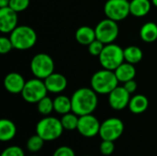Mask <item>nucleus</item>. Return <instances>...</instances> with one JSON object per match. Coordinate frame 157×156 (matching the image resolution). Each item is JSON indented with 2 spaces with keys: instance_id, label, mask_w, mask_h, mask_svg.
Masks as SVG:
<instances>
[{
  "instance_id": "f257e3e1",
  "label": "nucleus",
  "mask_w": 157,
  "mask_h": 156,
  "mask_svg": "<svg viewBox=\"0 0 157 156\" xmlns=\"http://www.w3.org/2000/svg\"><path fill=\"white\" fill-rule=\"evenodd\" d=\"M72 111L78 116L92 114L98 103V95L88 87H82L75 90L71 97Z\"/></svg>"
},
{
  "instance_id": "f03ea898",
  "label": "nucleus",
  "mask_w": 157,
  "mask_h": 156,
  "mask_svg": "<svg viewBox=\"0 0 157 156\" xmlns=\"http://www.w3.org/2000/svg\"><path fill=\"white\" fill-rule=\"evenodd\" d=\"M119 80L114 71L102 69L96 72L90 81L91 88L100 95H109L113 89L118 86Z\"/></svg>"
},
{
  "instance_id": "7ed1b4c3",
  "label": "nucleus",
  "mask_w": 157,
  "mask_h": 156,
  "mask_svg": "<svg viewBox=\"0 0 157 156\" xmlns=\"http://www.w3.org/2000/svg\"><path fill=\"white\" fill-rule=\"evenodd\" d=\"M13 47L19 51H26L32 48L37 42L36 31L29 26H17L9 36Z\"/></svg>"
},
{
  "instance_id": "20e7f679",
  "label": "nucleus",
  "mask_w": 157,
  "mask_h": 156,
  "mask_svg": "<svg viewBox=\"0 0 157 156\" xmlns=\"http://www.w3.org/2000/svg\"><path fill=\"white\" fill-rule=\"evenodd\" d=\"M61 120L55 117L47 116L41 119L36 125V133L45 142L55 141L59 139L63 131Z\"/></svg>"
},
{
  "instance_id": "39448f33",
  "label": "nucleus",
  "mask_w": 157,
  "mask_h": 156,
  "mask_svg": "<svg viewBox=\"0 0 157 156\" xmlns=\"http://www.w3.org/2000/svg\"><path fill=\"white\" fill-rule=\"evenodd\" d=\"M98 60L104 69L115 71L125 61L124 49L114 43L106 44L98 56Z\"/></svg>"
},
{
  "instance_id": "423d86ee",
  "label": "nucleus",
  "mask_w": 157,
  "mask_h": 156,
  "mask_svg": "<svg viewBox=\"0 0 157 156\" xmlns=\"http://www.w3.org/2000/svg\"><path fill=\"white\" fill-rule=\"evenodd\" d=\"M30 70L36 78L44 80L54 73V62L49 54L38 53L31 59Z\"/></svg>"
},
{
  "instance_id": "0eeeda50",
  "label": "nucleus",
  "mask_w": 157,
  "mask_h": 156,
  "mask_svg": "<svg viewBox=\"0 0 157 156\" xmlns=\"http://www.w3.org/2000/svg\"><path fill=\"white\" fill-rule=\"evenodd\" d=\"M48 90L44 81L39 78H33L26 82L21 92L23 99L28 103H38L47 96Z\"/></svg>"
},
{
  "instance_id": "6e6552de",
  "label": "nucleus",
  "mask_w": 157,
  "mask_h": 156,
  "mask_svg": "<svg viewBox=\"0 0 157 156\" xmlns=\"http://www.w3.org/2000/svg\"><path fill=\"white\" fill-rule=\"evenodd\" d=\"M96 37L98 40L102 41L104 44L113 43V41L119 36V26L118 23L110 18H105L98 23L95 28Z\"/></svg>"
},
{
  "instance_id": "1a4fd4ad",
  "label": "nucleus",
  "mask_w": 157,
  "mask_h": 156,
  "mask_svg": "<svg viewBox=\"0 0 157 156\" xmlns=\"http://www.w3.org/2000/svg\"><path fill=\"white\" fill-rule=\"evenodd\" d=\"M104 13L108 18L116 22L125 19L130 14V2L128 0H108L104 6Z\"/></svg>"
},
{
  "instance_id": "9d476101",
  "label": "nucleus",
  "mask_w": 157,
  "mask_h": 156,
  "mask_svg": "<svg viewBox=\"0 0 157 156\" xmlns=\"http://www.w3.org/2000/svg\"><path fill=\"white\" fill-rule=\"evenodd\" d=\"M124 131V124L118 118H109L104 120L100 125L99 137L105 141L115 142Z\"/></svg>"
},
{
  "instance_id": "9b49d317",
  "label": "nucleus",
  "mask_w": 157,
  "mask_h": 156,
  "mask_svg": "<svg viewBox=\"0 0 157 156\" xmlns=\"http://www.w3.org/2000/svg\"><path fill=\"white\" fill-rule=\"evenodd\" d=\"M101 123L92 114L79 116L77 131L86 138H93L99 134Z\"/></svg>"
},
{
  "instance_id": "f8f14e48",
  "label": "nucleus",
  "mask_w": 157,
  "mask_h": 156,
  "mask_svg": "<svg viewBox=\"0 0 157 156\" xmlns=\"http://www.w3.org/2000/svg\"><path fill=\"white\" fill-rule=\"evenodd\" d=\"M131 94L124 86H117L109 94V104L115 110H122L129 106Z\"/></svg>"
},
{
  "instance_id": "ddd939ff",
  "label": "nucleus",
  "mask_w": 157,
  "mask_h": 156,
  "mask_svg": "<svg viewBox=\"0 0 157 156\" xmlns=\"http://www.w3.org/2000/svg\"><path fill=\"white\" fill-rule=\"evenodd\" d=\"M17 12L9 6L0 8V30L2 33H11L17 27Z\"/></svg>"
},
{
  "instance_id": "4468645a",
  "label": "nucleus",
  "mask_w": 157,
  "mask_h": 156,
  "mask_svg": "<svg viewBox=\"0 0 157 156\" xmlns=\"http://www.w3.org/2000/svg\"><path fill=\"white\" fill-rule=\"evenodd\" d=\"M45 86L48 92L53 94H59L63 92L67 87V79L66 77L59 73H52L47 78L44 79Z\"/></svg>"
},
{
  "instance_id": "2eb2a0df",
  "label": "nucleus",
  "mask_w": 157,
  "mask_h": 156,
  "mask_svg": "<svg viewBox=\"0 0 157 156\" xmlns=\"http://www.w3.org/2000/svg\"><path fill=\"white\" fill-rule=\"evenodd\" d=\"M26 81L18 73H9L4 79V86L6 90L11 94H19L25 86Z\"/></svg>"
},
{
  "instance_id": "dca6fc26",
  "label": "nucleus",
  "mask_w": 157,
  "mask_h": 156,
  "mask_svg": "<svg viewBox=\"0 0 157 156\" xmlns=\"http://www.w3.org/2000/svg\"><path fill=\"white\" fill-rule=\"evenodd\" d=\"M119 82L125 83L127 81H130L132 79H134L136 75V69L134 67V64L123 62L115 71H114Z\"/></svg>"
},
{
  "instance_id": "f3484780",
  "label": "nucleus",
  "mask_w": 157,
  "mask_h": 156,
  "mask_svg": "<svg viewBox=\"0 0 157 156\" xmlns=\"http://www.w3.org/2000/svg\"><path fill=\"white\" fill-rule=\"evenodd\" d=\"M152 7L150 0H132L130 2L131 14L136 17H143L146 16Z\"/></svg>"
},
{
  "instance_id": "a211bd4d",
  "label": "nucleus",
  "mask_w": 157,
  "mask_h": 156,
  "mask_svg": "<svg viewBox=\"0 0 157 156\" xmlns=\"http://www.w3.org/2000/svg\"><path fill=\"white\" fill-rule=\"evenodd\" d=\"M97 39L95 29L88 26H82L75 31V40L81 45H89Z\"/></svg>"
},
{
  "instance_id": "6ab92c4d",
  "label": "nucleus",
  "mask_w": 157,
  "mask_h": 156,
  "mask_svg": "<svg viewBox=\"0 0 157 156\" xmlns=\"http://www.w3.org/2000/svg\"><path fill=\"white\" fill-rule=\"evenodd\" d=\"M149 106V100L144 95H135L131 97L129 109L133 114H141L146 111Z\"/></svg>"
},
{
  "instance_id": "aec40b11",
  "label": "nucleus",
  "mask_w": 157,
  "mask_h": 156,
  "mask_svg": "<svg viewBox=\"0 0 157 156\" xmlns=\"http://www.w3.org/2000/svg\"><path fill=\"white\" fill-rule=\"evenodd\" d=\"M17 134V127L15 123L7 119L0 120V141L9 142Z\"/></svg>"
},
{
  "instance_id": "412c9836",
  "label": "nucleus",
  "mask_w": 157,
  "mask_h": 156,
  "mask_svg": "<svg viewBox=\"0 0 157 156\" xmlns=\"http://www.w3.org/2000/svg\"><path fill=\"white\" fill-rule=\"evenodd\" d=\"M140 37L147 43L155 41L157 40V24L152 21L144 24L140 29Z\"/></svg>"
},
{
  "instance_id": "4be33fe9",
  "label": "nucleus",
  "mask_w": 157,
  "mask_h": 156,
  "mask_svg": "<svg viewBox=\"0 0 157 156\" xmlns=\"http://www.w3.org/2000/svg\"><path fill=\"white\" fill-rule=\"evenodd\" d=\"M53 107L55 112L64 115L72 111V100L66 96L60 95L53 99Z\"/></svg>"
},
{
  "instance_id": "5701e85b",
  "label": "nucleus",
  "mask_w": 157,
  "mask_h": 156,
  "mask_svg": "<svg viewBox=\"0 0 157 156\" xmlns=\"http://www.w3.org/2000/svg\"><path fill=\"white\" fill-rule=\"evenodd\" d=\"M144 53L141 48L138 46H128L124 49V60L127 63L136 64L142 61Z\"/></svg>"
},
{
  "instance_id": "b1692460",
  "label": "nucleus",
  "mask_w": 157,
  "mask_h": 156,
  "mask_svg": "<svg viewBox=\"0 0 157 156\" xmlns=\"http://www.w3.org/2000/svg\"><path fill=\"white\" fill-rule=\"evenodd\" d=\"M78 120H79V116L76 115L75 113H74L73 111L63 115V117L61 119L62 125H63V129L66 131L77 130Z\"/></svg>"
},
{
  "instance_id": "393cba45",
  "label": "nucleus",
  "mask_w": 157,
  "mask_h": 156,
  "mask_svg": "<svg viewBox=\"0 0 157 156\" xmlns=\"http://www.w3.org/2000/svg\"><path fill=\"white\" fill-rule=\"evenodd\" d=\"M37 108L41 115L48 116L54 110L53 100L46 96L37 103Z\"/></svg>"
},
{
  "instance_id": "a878e982",
  "label": "nucleus",
  "mask_w": 157,
  "mask_h": 156,
  "mask_svg": "<svg viewBox=\"0 0 157 156\" xmlns=\"http://www.w3.org/2000/svg\"><path fill=\"white\" fill-rule=\"evenodd\" d=\"M44 140L40 136L38 135L37 133L35 135H32L31 137H29L27 141V143H26V146H27V149L31 152V153H37L39 151H40L44 145Z\"/></svg>"
},
{
  "instance_id": "bb28decb",
  "label": "nucleus",
  "mask_w": 157,
  "mask_h": 156,
  "mask_svg": "<svg viewBox=\"0 0 157 156\" xmlns=\"http://www.w3.org/2000/svg\"><path fill=\"white\" fill-rule=\"evenodd\" d=\"M106 44H104L102 41H100L99 40L96 39L95 40H93L89 45H88V51L91 55L93 56H99L100 53L102 52L104 47Z\"/></svg>"
},
{
  "instance_id": "cd10ccee",
  "label": "nucleus",
  "mask_w": 157,
  "mask_h": 156,
  "mask_svg": "<svg viewBox=\"0 0 157 156\" xmlns=\"http://www.w3.org/2000/svg\"><path fill=\"white\" fill-rule=\"evenodd\" d=\"M29 3L30 0H10L8 6L18 13L26 10L29 7Z\"/></svg>"
},
{
  "instance_id": "c85d7f7f",
  "label": "nucleus",
  "mask_w": 157,
  "mask_h": 156,
  "mask_svg": "<svg viewBox=\"0 0 157 156\" xmlns=\"http://www.w3.org/2000/svg\"><path fill=\"white\" fill-rule=\"evenodd\" d=\"M114 150H115L114 142L102 140V142L99 145V151L103 155H110L113 154Z\"/></svg>"
},
{
  "instance_id": "c756f323",
  "label": "nucleus",
  "mask_w": 157,
  "mask_h": 156,
  "mask_svg": "<svg viewBox=\"0 0 157 156\" xmlns=\"http://www.w3.org/2000/svg\"><path fill=\"white\" fill-rule=\"evenodd\" d=\"M1 156H25V154L19 146L13 145L6 148L2 152Z\"/></svg>"
},
{
  "instance_id": "7c9ffc66",
  "label": "nucleus",
  "mask_w": 157,
  "mask_h": 156,
  "mask_svg": "<svg viewBox=\"0 0 157 156\" xmlns=\"http://www.w3.org/2000/svg\"><path fill=\"white\" fill-rule=\"evenodd\" d=\"M13 44L9 38L6 37H1L0 38V53L1 54H6L13 49Z\"/></svg>"
},
{
  "instance_id": "2f4dec72",
  "label": "nucleus",
  "mask_w": 157,
  "mask_h": 156,
  "mask_svg": "<svg viewBox=\"0 0 157 156\" xmlns=\"http://www.w3.org/2000/svg\"><path fill=\"white\" fill-rule=\"evenodd\" d=\"M52 156H75L74 150L68 146H61L57 148Z\"/></svg>"
},
{
  "instance_id": "473e14b6",
  "label": "nucleus",
  "mask_w": 157,
  "mask_h": 156,
  "mask_svg": "<svg viewBox=\"0 0 157 156\" xmlns=\"http://www.w3.org/2000/svg\"><path fill=\"white\" fill-rule=\"evenodd\" d=\"M123 84H124V85H123L124 88H125L130 94L134 93V92L136 91V89H137V83H136V81H135L134 79H132V80H130V81H127V82H125V83H123Z\"/></svg>"
},
{
  "instance_id": "72a5a7b5",
  "label": "nucleus",
  "mask_w": 157,
  "mask_h": 156,
  "mask_svg": "<svg viewBox=\"0 0 157 156\" xmlns=\"http://www.w3.org/2000/svg\"><path fill=\"white\" fill-rule=\"evenodd\" d=\"M10 0H0V8L1 7H6L9 6Z\"/></svg>"
},
{
  "instance_id": "f704fd0d",
  "label": "nucleus",
  "mask_w": 157,
  "mask_h": 156,
  "mask_svg": "<svg viewBox=\"0 0 157 156\" xmlns=\"http://www.w3.org/2000/svg\"><path fill=\"white\" fill-rule=\"evenodd\" d=\"M152 4L157 7V0H152Z\"/></svg>"
},
{
  "instance_id": "c9c22d12",
  "label": "nucleus",
  "mask_w": 157,
  "mask_h": 156,
  "mask_svg": "<svg viewBox=\"0 0 157 156\" xmlns=\"http://www.w3.org/2000/svg\"><path fill=\"white\" fill-rule=\"evenodd\" d=\"M30 156H38V155H30Z\"/></svg>"
},
{
  "instance_id": "e433bc0d",
  "label": "nucleus",
  "mask_w": 157,
  "mask_h": 156,
  "mask_svg": "<svg viewBox=\"0 0 157 156\" xmlns=\"http://www.w3.org/2000/svg\"><path fill=\"white\" fill-rule=\"evenodd\" d=\"M84 156H91V155H84Z\"/></svg>"
}]
</instances>
